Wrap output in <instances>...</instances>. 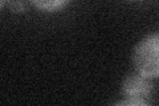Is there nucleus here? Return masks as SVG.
<instances>
[{
	"label": "nucleus",
	"instance_id": "nucleus-2",
	"mask_svg": "<svg viewBox=\"0 0 159 106\" xmlns=\"http://www.w3.org/2000/svg\"><path fill=\"white\" fill-rule=\"evenodd\" d=\"M152 92V84L150 78L135 73L125 78L122 84V94L125 99L119 101L121 105H147L148 97Z\"/></svg>",
	"mask_w": 159,
	"mask_h": 106
},
{
	"label": "nucleus",
	"instance_id": "nucleus-3",
	"mask_svg": "<svg viewBox=\"0 0 159 106\" xmlns=\"http://www.w3.org/2000/svg\"><path fill=\"white\" fill-rule=\"evenodd\" d=\"M31 2L40 11L53 12V11H57V9L65 6L68 0H31Z\"/></svg>",
	"mask_w": 159,
	"mask_h": 106
},
{
	"label": "nucleus",
	"instance_id": "nucleus-1",
	"mask_svg": "<svg viewBox=\"0 0 159 106\" xmlns=\"http://www.w3.org/2000/svg\"><path fill=\"white\" fill-rule=\"evenodd\" d=\"M133 62L137 73L147 78H159V33L148 35L135 47Z\"/></svg>",
	"mask_w": 159,
	"mask_h": 106
},
{
	"label": "nucleus",
	"instance_id": "nucleus-4",
	"mask_svg": "<svg viewBox=\"0 0 159 106\" xmlns=\"http://www.w3.org/2000/svg\"><path fill=\"white\" fill-rule=\"evenodd\" d=\"M6 3H7V0H0V7L4 8L6 7Z\"/></svg>",
	"mask_w": 159,
	"mask_h": 106
}]
</instances>
